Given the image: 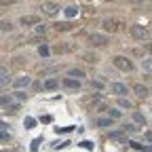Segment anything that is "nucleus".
Segmentation results:
<instances>
[{"label":"nucleus","instance_id":"nucleus-24","mask_svg":"<svg viewBox=\"0 0 152 152\" xmlns=\"http://www.w3.org/2000/svg\"><path fill=\"white\" fill-rule=\"evenodd\" d=\"M108 116H110V118H121V112L114 110V108H108Z\"/></svg>","mask_w":152,"mask_h":152},{"label":"nucleus","instance_id":"nucleus-32","mask_svg":"<svg viewBox=\"0 0 152 152\" xmlns=\"http://www.w3.org/2000/svg\"><path fill=\"white\" fill-rule=\"evenodd\" d=\"M91 87H95V89H102V87H104V85H102V83H99V80H91Z\"/></svg>","mask_w":152,"mask_h":152},{"label":"nucleus","instance_id":"nucleus-34","mask_svg":"<svg viewBox=\"0 0 152 152\" xmlns=\"http://www.w3.org/2000/svg\"><path fill=\"white\" fill-rule=\"evenodd\" d=\"M144 137H146V140L152 144V131H146V133H144Z\"/></svg>","mask_w":152,"mask_h":152},{"label":"nucleus","instance_id":"nucleus-38","mask_svg":"<svg viewBox=\"0 0 152 152\" xmlns=\"http://www.w3.org/2000/svg\"><path fill=\"white\" fill-rule=\"evenodd\" d=\"M7 127H9V125H7L4 121H0V129H7Z\"/></svg>","mask_w":152,"mask_h":152},{"label":"nucleus","instance_id":"nucleus-8","mask_svg":"<svg viewBox=\"0 0 152 152\" xmlns=\"http://www.w3.org/2000/svg\"><path fill=\"white\" fill-rule=\"evenodd\" d=\"M30 83H32L30 76H19V78L13 80V87L15 89H23V87H30Z\"/></svg>","mask_w":152,"mask_h":152},{"label":"nucleus","instance_id":"nucleus-23","mask_svg":"<svg viewBox=\"0 0 152 152\" xmlns=\"http://www.w3.org/2000/svg\"><path fill=\"white\" fill-rule=\"evenodd\" d=\"M118 106H121V108H127V110H129V108H133V106H131V102H129V99H125V95L118 99Z\"/></svg>","mask_w":152,"mask_h":152},{"label":"nucleus","instance_id":"nucleus-31","mask_svg":"<svg viewBox=\"0 0 152 152\" xmlns=\"http://www.w3.org/2000/svg\"><path fill=\"white\" fill-rule=\"evenodd\" d=\"M36 34H45V26H40V23H36Z\"/></svg>","mask_w":152,"mask_h":152},{"label":"nucleus","instance_id":"nucleus-9","mask_svg":"<svg viewBox=\"0 0 152 152\" xmlns=\"http://www.w3.org/2000/svg\"><path fill=\"white\" fill-rule=\"evenodd\" d=\"M19 23H21V26H36L38 23V17L36 15H23L21 19H19Z\"/></svg>","mask_w":152,"mask_h":152},{"label":"nucleus","instance_id":"nucleus-10","mask_svg":"<svg viewBox=\"0 0 152 152\" xmlns=\"http://www.w3.org/2000/svg\"><path fill=\"white\" fill-rule=\"evenodd\" d=\"M42 87H45L47 91H55V89H59V78H47Z\"/></svg>","mask_w":152,"mask_h":152},{"label":"nucleus","instance_id":"nucleus-18","mask_svg":"<svg viewBox=\"0 0 152 152\" xmlns=\"http://www.w3.org/2000/svg\"><path fill=\"white\" fill-rule=\"evenodd\" d=\"M0 30H2V32H11L13 30V23L7 21V19H2V21H0Z\"/></svg>","mask_w":152,"mask_h":152},{"label":"nucleus","instance_id":"nucleus-12","mask_svg":"<svg viewBox=\"0 0 152 152\" xmlns=\"http://www.w3.org/2000/svg\"><path fill=\"white\" fill-rule=\"evenodd\" d=\"M133 121H135L137 125H146V116L142 112H137V110H133Z\"/></svg>","mask_w":152,"mask_h":152},{"label":"nucleus","instance_id":"nucleus-17","mask_svg":"<svg viewBox=\"0 0 152 152\" xmlns=\"http://www.w3.org/2000/svg\"><path fill=\"white\" fill-rule=\"evenodd\" d=\"M9 85H11V78H9V74L0 76V91H2V89H7Z\"/></svg>","mask_w":152,"mask_h":152},{"label":"nucleus","instance_id":"nucleus-27","mask_svg":"<svg viewBox=\"0 0 152 152\" xmlns=\"http://www.w3.org/2000/svg\"><path fill=\"white\" fill-rule=\"evenodd\" d=\"M11 99H13L11 95H2V97H0V106H9V104H11Z\"/></svg>","mask_w":152,"mask_h":152},{"label":"nucleus","instance_id":"nucleus-30","mask_svg":"<svg viewBox=\"0 0 152 152\" xmlns=\"http://www.w3.org/2000/svg\"><path fill=\"white\" fill-rule=\"evenodd\" d=\"M40 144H42V140H40V137H36V140L32 142V150H38V146H40Z\"/></svg>","mask_w":152,"mask_h":152},{"label":"nucleus","instance_id":"nucleus-29","mask_svg":"<svg viewBox=\"0 0 152 152\" xmlns=\"http://www.w3.org/2000/svg\"><path fill=\"white\" fill-rule=\"evenodd\" d=\"M80 148H85V150H93V142H80Z\"/></svg>","mask_w":152,"mask_h":152},{"label":"nucleus","instance_id":"nucleus-26","mask_svg":"<svg viewBox=\"0 0 152 152\" xmlns=\"http://www.w3.org/2000/svg\"><path fill=\"white\" fill-rule=\"evenodd\" d=\"M0 140H2V142H11V133H7L4 129H0Z\"/></svg>","mask_w":152,"mask_h":152},{"label":"nucleus","instance_id":"nucleus-5","mask_svg":"<svg viewBox=\"0 0 152 152\" xmlns=\"http://www.w3.org/2000/svg\"><path fill=\"white\" fill-rule=\"evenodd\" d=\"M61 85H64L68 91H78V89H80V78H72V76H68V78L61 80Z\"/></svg>","mask_w":152,"mask_h":152},{"label":"nucleus","instance_id":"nucleus-15","mask_svg":"<svg viewBox=\"0 0 152 152\" xmlns=\"http://www.w3.org/2000/svg\"><path fill=\"white\" fill-rule=\"evenodd\" d=\"M68 76H72V78H83L85 72H83V70H78V68H72V70L68 72Z\"/></svg>","mask_w":152,"mask_h":152},{"label":"nucleus","instance_id":"nucleus-21","mask_svg":"<svg viewBox=\"0 0 152 152\" xmlns=\"http://www.w3.org/2000/svg\"><path fill=\"white\" fill-rule=\"evenodd\" d=\"M97 127H112L110 116H108V118H97Z\"/></svg>","mask_w":152,"mask_h":152},{"label":"nucleus","instance_id":"nucleus-16","mask_svg":"<svg viewBox=\"0 0 152 152\" xmlns=\"http://www.w3.org/2000/svg\"><path fill=\"white\" fill-rule=\"evenodd\" d=\"M123 135H125V129L123 131H110V140H114V142L123 140Z\"/></svg>","mask_w":152,"mask_h":152},{"label":"nucleus","instance_id":"nucleus-6","mask_svg":"<svg viewBox=\"0 0 152 152\" xmlns=\"http://www.w3.org/2000/svg\"><path fill=\"white\" fill-rule=\"evenodd\" d=\"M42 13L45 15H49V17H53V15H57L59 13V4H55V2H42Z\"/></svg>","mask_w":152,"mask_h":152},{"label":"nucleus","instance_id":"nucleus-19","mask_svg":"<svg viewBox=\"0 0 152 152\" xmlns=\"http://www.w3.org/2000/svg\"><path fill=\"white\" fill-rule=\"evenodd\" d=\"M49 53H51V51H49V47H47L45 42L38 47V55H40V57H49Z\"/></svg>","mask_w":152,"mask_h":152},{"label":"nucleus","instance_id":"nucleus-13","mask_svg":"<svg viewBox=\"0 0 152 152\" xmlns=\"http://www.w3.org/2000/svg\"><path fill=\"white\" fill-rule=\"evenodd\" d=\"M66 17L68 19H72V17H76V15H78V7H66Z\"/></svg>","mask_w":152,"mask_h":152},{"label":"nucleus","instance_id":"nucleus-39","mask_svg":"<svg viewBox=\"0 0 152 152\" xmlns=\"http://www.w3.org/2000/svg\"><path fill=\"white\" fill-rule=\"evenodd\" d=\"M127 2H133V4H137V2H144V0H127Z\"/></svg>","mask_w":152,"mask_h":152},{"label":"nucleus","instance_id":"nucleus-1","mask_svg":"<svg viewBox=\"0 0 152 152\" xmlns=\"http://www.w3.org/2000/svg\"><path fill=\"white\" fill-rule=\"evenodd\" d=\"M112 61H114V66H116L118 70H123V72H133V64H131V59H127V57H123V55H116Z\"/></svg>","mask_w":152,"mask_h":152},{"label":"nucleus","instance_id":"nucleus-14","mask_svg":"<svg viewBox=\"0 0 152 152\" xmlns=\"http://www.w3.org/2000/svg\"><path fill=\"white\" fill-rule=\"evenodd\" d=\"M142 70L148 72V74H152V57H148V59L142 61Z\"/></svg>","mask_w":152,"mask_h":152},{"label":"nucleus","instance_id":"nucleus-35","mask_svg":"<svg viewBox=\"0 0 152 152\" xmlns=\"http://www.w3.org/2000/svg\"><path fill=\"white\" fill-rule=\"evenodd\" d=\"M15 95H17V99H28V95H26V93H21V91L15 93Z\"/></svg>","mask_w":152,"mask_h":152},{"label":"nucleus","instance_id":"nucleus-36","mask_svg":"<svg viewBox=\"0 0 152 152\" xmlns=\"http://www.w3.org/2000/svg\"><path fill=\"white\" fill-rule=\"evenodd\" d=\"M40 121H42V123H47V125H49V123H51V121H53V118H51V116H49V114H47V116H42V118H40Z\"/></svg>","mask_w":152,"mask_h":152},{"label":"nucleus","instance_id":"nucleus-11","mask_svg":"<svg viewBox=\"0 0 152 152\" xmlns=\"http://www.w3.org/2000/svg\"><path fill=\"white\" fill-rule=\"evenodd\" d=\"M102 26H104V30H108V32H114V30H116V21H114V19H104Z\"/></svg>","mask_w":152,"mask_h":152},{"label":"nucleus","instance_id":"nucleus-28","mask_svg":"<svg viewBox=\"0 0 152 152\" xmlns=\"http://www.w3.org/2000/svg\"><path fill=\"white\" fill-rule=\"evenodd\" d=\"M123 129H125V133H127V131H129V133H135V131H137V125H125Z\"/></svg>","mask_w":152,"mask_h":152},{"label":"nucleus","instance_id":"nucleus-20","mask_svg":"<svg viewBox=\"0 0 152 152\" xmlns=\"http://www.w3.org/2000/svg\"><path fill=\"white\" fill-rule=\"evenodd\" d=\"M23 127H26V129H34V127H36V121H34L32 116H26V121H23Z\"/></svg>","mask_w":152,"mask_h":152},{"label":"nucleus","instance_id":"nucleus-37","mask_svg":"<svg viewBox=\"0 0 152 152\" xmlns=\"http://www.w3.org/2000/svg\"><path fill=\"white\" fill-rule=\"evenodd\" d=\"M4 74H9V72H7V68H4V66H0V76H4Z\"/></svg>","mask_w":152,"mask_h":152},{"label":"nucleus","instance_id":"nucleus-4","mask_svg":"<svg viewBox=\"0 0 152 152\" xmlns=\"http://www.w3.org/2000/svg\"><path fill=\"white\" fill-rule=\"evenodd\" d=\"M110 93H114L116 97H123V95L129 93V89H127V85H123V83H112V85H110Z\"/></svg>","mask_w":152,"mask_h":152},{"label":"nucleus","instance_id":"nucleus-7","mask_svg":"<svg viewBox=\"0 0 152 152\" xmlns=\"http://www.w3.org/2000/svg\"><path fill=\"white\" fill-rule=\"evenodd\" d=\"M133 91H135V95H137V97H142V99H146L148 95H150V89H148L146 85H142V83L133 85Z\"/></svg>","mask_w":152,"mask_h":152},{"label":"nucleus","instance_id":"nucleus-3","mask_svg":"<svg viewBox=\"0 0 152 152\" xmlns=\"http://www.w3.org/2000/svg\"><path fill=\"white\" fill-rule=\"evenodd\" d=\"M89 45H93V47H106L108 45V36L106 34H91L89 36Z\"/></svg>","mask_w":152,"mask_h":152},{"label":"nucleus","instance_id":"nucleus-2","mask_svg":"<svg viewBox=\"0 0 152 152\" xmlns=\"http://www.w3.org/2000/svg\"><path fill=\"white\" fill-rule=\"evenodd\" d=\"M131 36L135 38V40H146V38H148V30L144 26L135 23V26H131Z\"/></svg>","mask_w":152,"mask_h":152},{"label":"nucleus","instance_id":"nucleus-25","mask_svg":"<svg viewBox=\"0 0 152 152\" xmlns=\"http://www.w3.org/2000/svg\"><path fill=\"white\" fill-rule=\"evenodd\" d=\"M4 112H11V114H15V112H19V104H9Z\"/></svg>","mask_w":152,"mask_h":152},{"label":"nucleus","instance_id":"nucleus-22","mask_svg":"<svg viewBox=\"0 0 152 152\" xmlns=\"http://www.w3.org/2000/svg\"><path fill=\"white\" fill-rule=\"evenodd\" d=\"M129 146H131L133 150H148V146H144V144H140V142H129Z\"/></svg>","mask_w":152,"mask_h":152},{"label":"nucleus","instance_id":"nucleus-33","mask_svg":"<svg viewBox=\"0 0 152 152\" xmlns=\"http://www.w3.org/2000/svg\"><path fill=\"white\" fill-rule=\"evenodd\" d=\"M72 129H74V127H61V129L57 127V133H59V131H61V133H68V131H72Z\"/></svg>","mask_w":152,"mask_h":152}]
</instances>
